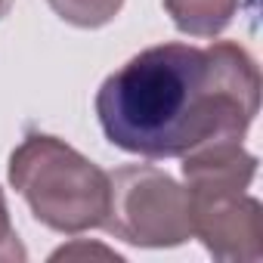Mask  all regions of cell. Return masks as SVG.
I'll list each match as a JSON object with an SVG mask.
<instances>
[{"instance_id": "1", "label": "cell", "mask_w": 263, "mask_h": 263, "mask_svg": "<svg viewBox=\"0 0 263 263\" xmlns=\"http://www.w3.org/2000/svg\"><path fill=\"white\" fill-rule=\"evenodd\" d=\"M260 105V71L232 41L204 50L149 47L96 93V115L111 146L143 158H180L208 140H241Z\"/></svg>"}, {"instance_id": "2", "label": "cell", "mask_w": 263, "mask_h": 263, "mask_svg": "<svg viewBox=\"0 0 263 263\" xmlns=\"http://www.w3.org/2000/svg\"><path fill=\"white\" fill-rule=\"evenodd\" d=\"M10 183L44 226L65 235L96 229L108 214V174L47 134L22 140L10 158Z\"/></svg>"}, {"instance_id": "3", "label": "cell", "mask_w": 263, "mask_h": 263, "mask_svg": "<svg viewBox=\"0 0 263 263\" xmlns=\"http://www.w3.org/2000/svg\"><path fill=\"white\" fill-rule=\"evenodd\" d=\"M108 214L102 226L140 248H177L192 238L189 192L164 171L130 164L108 177Z\"/></svg>"}, {"instance_id": "4", "label": "cell", "mask_w": 263, "mask_h": 263, "mask_svg": "<svg viewBox=\"0 0 263 263\" xmlns=\"http://www.w3.org/2000/svg\"><path fill=\"white\" fill-rule=\"evenodd\" d=\"M192 235L201 238L217 260H260L263 257V211L245 192L217 198H189Z\"/></svg>"}, {"instance_id": "5", "label": "cell", "mask_w": 263, "mask_h": 263, "mask_svg": "<svg viewBox=\"0 0 263 263\" xmlns=\"http://www.w3.org/2000/svg\"><path fill=\"white\" fill-rule=\"evenodd\" d=\"M189 198H217L245 192L257 174V158L241 149V140H208L183 155Z\"/></svg>"}, {"instance_id": "6", "label": "cell", "mask_w": 263, "mask_h": 263, "mask_svg": "<svg viewBox=\"0 0 263 263\" xmlns=\"http://www.w3.org/2000/svg\"><path fill=\"white\" fill-rule=\"evenodd\" d=\"M177 31L189 37H217L235 16L238 0H164Z\"/></svg>"}, {"instance_id": "7", "label": "cell", "mask_w": 263, "mask_h": 263, "mask_svg": "<svg viewBox=\"0 0 263 263\" xmlns=\"http://www.w3.org/2000/svg\"><path fill=\"white\" fill-rule=\"evenodd\" d=\"M47 4L62 22L74 28H99L121 13L124 0H47Z\"/></svg>"}, {"instance_id": "8", "label": "cell", "mask_w": 263, "mask_h": 263, "mask_svg": "<svg viewBox=\"0 0 263 263\" xmlns=\"http://www.w3.org/2000/svg\"><path fill=\"white\" fill-rule=\"evenodd\" d=\"M0 260H25V248L10 223V211H7V198L0 192Z\"/></svg>"}, {"instance_id": "9", "label": "cell", "mask_w": 263, "mask_h": 263, "mask_svg": "<svg viewBox=\"0 0 263 263\" xmlns=\"http://www.w3.org/2000/svg\"><path fill=\"white\" fill-rule=\"evenodd\" d=\"M78 257H102V260H121L115 251L102 248V245H93V241H74V245H65L53 254V260H78Z\"/></svg>"}, {"instance_id": "10", "label": "cell", "mask_w": 263, "mask_h": 263, "mask_svg": "<svg viewBox=\"0 0 263 263\" xmlns=\"http://www.w3.org/2000/svg\"><path fill=\"white\" fill-rule=\"evenodd\" d=\"M10 7H13V0H0V19L10 13Z\"/></svg>"}]
</instances>
